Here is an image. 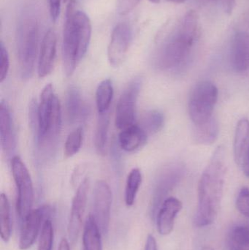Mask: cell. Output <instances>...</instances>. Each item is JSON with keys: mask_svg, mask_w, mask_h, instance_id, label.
Returning a JSON list of instances; mask_svg holds the SVG:
<instances>
[{"mask_svg": "<svg viewBox=\"0 0 249 250\" xmlns=\"http://www.w3.org/2000/svg\"><path fill=\"white\" fill-rule=\"evenodd\" d=\"M227 172L226 153L222 146L215 150L198 184V204L194 225L207 227L214 223L220 210Z\"/></svg>", "mask_w": 249, "mask_h": 250, "instance_id": "cell-1", "label": "cell"}, {"mask_svg": "<svg viewBox=\"0 0 249 250\" xmlns=\"http://www.w3.org/2000/svg\"><path fill=\"white\" fill-rule=\"evenodd\" d=\"M200 37V19L190 10L162 41L156 57V64L162 70L184 65Z\"/></svg>", "mask_w": 249, "mask_h": 250, "instance_id": "cell-2", "label": "cell"}, {"mask_svg": "<svg viewBox=\"0 0 249 250\" xmlns=\"http://www.w3.org/2000/svg\"><path fill=\"white\" fill-rule=\"evenodd\" d=\"M30 120L35 132L38 157L42 161L48 160L55 151L61 128V104L52 84L42 89L37 116H30Z\"/></svg>", "mask_w": 249, "mask_h": 250, "instance_id": "cell-3", "label": "cell"}, {"mask_svg": "<svg viewBox=\"0 0 249 250\" xmlns=\"http://www.w3.org/2000/svg\"><path fill=\"white\" fill-rule=\"evenodd\" d=\"M91 37L92 23L89 16L84 12L76 10V0H69L62 43L63 64L68 77L86 54Z\"/></svg>", "mask_w": 249, "mask_h": 250, "instance_id": "cell-4", "label": "cell"}, {"mask_svg": "<svg viewBox=\"0 0 249 250\" xmlns=\"http://www.w3.org/2000/svg\"><path fill=\"white\" fill-rule=\"evenodd\" d=\"M40 24L34 9L25 10L20 17L16 35V45L20 76L32 77L39 46Z\"/></svg>", "mask_w": 249, "mask_h": 250, "instance_id": "cell-5", "label": "cell"}, {"mask_svg": "<svg viewBox=\"0 0 249 250\" xmlns=\"http://www.w3.org/2000/svg\"><path fill=\"white\" fill-rule=\"evenodd\" d=\"M219 98L216 85L203 81L195 85L189 101V114L194 125H200L213 118V112Z\"/></svg>", "mask_w": 249, "mask_h": 250, "instance_id": "cell-6", "label": "cell"}, {"mask_svg": "<svg viewBox=\"0 0 249 250\" xmlns=\"http://www.w3.org/2000/svg\"><path fill=\"white\" fill-rule=\"evenodd\" d=\"M12 173L17 188L16 211L23 220L32 210L34 203V188L27 167L18 156L11 160Z\"/></svg>", "mask_w": 249, "mask_h": 250, "instance_id": "cell-7", "label": "cell"}, {"mask_svg": "<svg viewBox=\"0 0 249 250\" xmlns=\"http://www.w3.org/2000/svg\"><path fill=\"white\" fill-rule=\"evenodd\" d=\"M141 84V79L135 78L121 94L115 111V126L118 129L122 130L134 125L136 103Z\"/></svg>", "mask_w": 249, "mask_h": 250, "instance_id": "cell-8", "label": "cell"}, {"mask_svg": "<svg viewBox=\"0 0 249 250\" xmlns=\"http://www.w3.org/2000/svg\"><path fill=\"white\" fill-rule=\"evenodd\" d=\"M112 191L108 184L99 180L95 184L93 191V204L91 215L95 219L102 234H106L109 230L111 222Z\"/></svg>", "mask_w": 249, "mask_h": 250, "instance_id": "cell-9", "label": "cell"}, {"mask_svg": "<svg viewBox=\"0 0 249 250\" xmlns=\"http://www.w3.org/2000/svg\"><path fill=\"white\" fill-rule=\"evenodd\" d=\"M133 32L127 23H119L114 28L108 48V57L111 65L118 67L122 64L130 49Z\"/></svg>", "mask_w": 249, "mask_h": 250, "instance_id": "cell-10", "label": "cell"}, {"mask_svg": "<svg viewBox=\"0 0 249 250\" xmlns=\"http://www.w3.org/2000/svg\"><path fill=\"white\" fill-rule=\"evenodd\" d=\"M89 189V178H85L79 185L72 202L67 231H68L69 239L73 244L77 241L81 229L83 216H84L86 203H87Z\"/></svg>", "mask_w": 249, "mask_h": 250, "instance_id": "cell-11", "label": "cell"}, {"mask_svg": "<svg viewBox=\"0 0 249 250\" xmlns=\"http://www.w3.org/2000/svg\"><path fill=\"white\" fill-rule=\"evenodd\" d=\"M51 208L49 207H42L36 209H32L21 220L19 248L21 250L29 249L35 243L39 235L42 220L49 214Z\"/></svg>", "mask_w": 249, "mask_h": 250, "instance_id": "cell-12", "label": "cell"}, {"mask_svg": "<svg viewBox=\"0 0 249 250\" xmlns=\"http://www.w3.org/2000/svg\"><path fill=\"white\" fill-rule=\"evenodd\" d=\"M184 167L179 164L168 166L161 173L155 186L152 208L156 211L166 199L170 192L179 183L184 175Z\"/></svg>", "mask_w": 249, "mask_h": 250, "instance_id": "cell-13", "label": "cell"}, {"mask_svg": "<svg viewBox=\"0 0 249 250\" xmlns=\"http://www.w3.org/2000/svg\"><path fill=\"white\" fill-rule=\"evenodd\" d=\"M183 208V204L175 197L167 198L162 202L156 215V228L162 236H168L173 230L175 219Z\"/></svg>", "mask_w": 249, "mask_h": 250, "instance_id": "cell-14", "label": "cell"}, {"mask_svg": "<svg viewBox=\"0 0 249 250\" xmlns=\"http://www.w3.org/2000/svg\"><path fill=\"white\" fill-rule=\"evenodd\" d=\"M57 35L49 29L44 35L39 48L38 73L40 79L48 76L52 72L57 57Z\"/></svg>", "mask_w": 249, "mask_h": 250, "instance_id": "cell-15", "label": "cell"}, {"mask_svg": "<svg viewBox=\"0 0 249 250\" xmlns=\"http://www.w3.org/2000/svg\"><path fill=\"white\" fill-rule=\"evenodd\" d=\"M231 62L238 72L249 70V33L238 31L234 35L231 46Z\"/></svg>", "mask_w": 249, "mask_h": 250, "instance_id": "cell-16", "label": "cell"}, {"mask_svg": "<svg viewBox=\"0 0 249 250\" xmlns=\"http://www.w3.org/2000/svg\"><path fill=\"white\" fill-rule=\"evenodd\" d=\"M0 138L3 151L10 155L16 148V137L10 109L4 101L0 105Z\"/></svg>", "mask_w": 249, "mask_h": 250, "instance_id": "cell-17", "label": "cell"}, {"mask_svg": "<svg viewBox=\"0 0 249 250\" xmlns=\"http://www.w3.org/2000/svg\"><path fill=\"white\" fill-rule=\"evenodd\" d=\"M67 119L71 124L83 121L89 114V108L83 101L80 92L74 86L67 91L66 97Z\"/></svg>", "mask_w": 249, "mask_h": 250, "instance_id": "cell-18", "label": "cell"}, {"mask_svg": "<svg viewBox=\"0 0 249 250\" xmlns=\"http://www.w3.org/2000/svg\"><path fill=\"white\" fill-rule=\"evenodd\" d=\"M147 138V134L140 125H133L121 130L118 135V143L123 150L132 152L141 148Z\"/></svg>", "mask_w": 249, "mask_h": 250, "instance_id": "cell-19", "label": "cell"}, {"mask_svg": "<svg viewBox=\"0 0 249 250\" xmlns=\"http://www.w3.org/2000/svg\"><path fill=\"white\" fill-rule=\"evenodd\" d=\"M249 146V120L241 119L238 123L234 138V157L238 166H242Z\"/></svg>", "mask_w": 249, "mask_h": 250, "instance_id": "cell-20", "label": "cell"}, {"mask_svg": "<svg viewBox=\"0 0 249 250\" xmlns=\"http://www.w3.org/2000/svg\"><path fill=\"white\" fill-rule=\"evenodd\" d=\"M102 232L91 214L85 223L83 250H102Z\"/></svg>", "mask_w": 249, "mask_h": 250, "instance_id": "cell-21", "label": "cell"}, {"mask_svg": "<svg viewBox=\"0 0 249 250\" xmlns=\"http://www.w3.org/2000/svg\"><path fill=\"white\" fill-rule=\"evenodd\" d=\"M194 126L193 138L197 144L211 145L217 140L219 133V124L213 117L204 124L194 125Z\"/></svg>", "mask_w": 249, "mask_h": 250, "instance_id": "cell-22", "label": "cell"}, {"mask_svg": "<svg viewBox=\"0 0 249 250\" xmlns=\"http://www.w3.org/2000/svg\"><path fill=\"white\" fill-rule=\"evenodd\" d=\"M114 97V87L110 79L102 81L99 85L96 92V104L98 114L109 111L110 106Z\"/></svg>", "mask_w": 249, "mask_h": 250, "instance_id": "cell-23", "label": "cell"}, {"mask_svg": "<svg viewBox=\"0 0 249 250\" xmlns=\"http://www.w3.org/2000/svg\"><path fill=\"white\" fill-rule=\"evenodd\" d=\"M0 235L4 242H8L12 233L10 203L5 194L0 195Z\"/></svg>", "mask_w": 249, "mask_h": 250, "instance_id": "cell-24", "label": "cell"}, {"mask_svg": "<svg viewBox=\"0 0 249 250\" xmlns=\"http://www.w3.org/2000/svg\"><path fill=\"white\" fill-rule=\"evenodd\" d=\"M110 124L109 111L99 114L96 132H95V147L99 154L104 155L108 141V128Z\"/></svg>", "mask_w": 249, "mask_h": 250, "instance_id": "cell-25", "label": "cell"}, {"mask_svg": "<svg viewBox=\"0 0 249 250\" xmlns=\"http://www.w3.org/2000/svg\"><path fill=\"white\" fill-rule=\"evenodd\" d=\"M142 180L143 178L140 169L134 168L130 171L127 179L124 195L125 204L127 207H132L134 204Z\"/></svg>", "mask_w": 249, "mask_h": 250, "instance_id": "cell-26", "label": "cell"}, {"mask_svg": "<svg viewBox=\"0 0 249 250\" xmlns=\"http://www.w3.org/2000/svg\"><path fill=\"white\" fill-rule=\"evenodd\" d=\"M230 250H249V226H237L231 230L229 236Z\"/></svg>", "mask_w": 249, "mask_h": 250, "instance_id": "cell-27", "label": "cell"}, {"mask_svg": "<svg viewBox=\"0 0 249 250\" xmlns=\"http://www.w3.org/2000/svg\"><path fill=\"white\" fill-rule=\"evenodd\" d=\"M165 124L163 114L157 110L149 111L145 114L140 125L148 135H153L159 132Z\"/></svg>", "mask_w": 249, "mask_h": 250, "instance_id": "cell-28", "label": "cell"}, {"mask_svg": "<svg viewBox=\"0 0 249 250\" xmlns=\"http://www.w3.org/2000/svg\"><path fill=\"white\" fill-rule=\"evenodd\" d=\"M83 140V129L81 126L69 134L64 145V154L67 157H71L80 151Z\"/></svg>", "mask_w": 249, "mask_h": 250, "instance_id": "cell-29", "label": "cell"}, {"mask_svg": "<svg viewBox=\"0 0 249 250\" xmlns=\"http://www.w3.org/2000/svg\"><path fill=\"white\" fill-rule=\"evenodd\" d=\"M54 243V229L51 220H44L39 235L38 250H52Z\"/></svg>", "mask_w": 249, "mask_h": 250, "instance_id": "cell-30", "label": "cell"}, {"mask_svg": "<svg viewBox=\"0 0 249 250\" xmlns=\"http://www.w3.org/2000/svg\"><path fill=\"white\" fill-rule=\"evenodd\" d=\"M236 207L242 215L249 218V189L243 188L238 192L236 199Z\"/></svg>", "mask_w": 249, "mask_h": 250, "instance_id": "cell-31", "label": "cell"}, {"mask_svg": "<svg viewBox=\"0 0 249 250\" xmlns=\"http://www.w3.org/2000/svg\"><path fill=\"white\" fill-rule=\"evenodd\" d=\"M0 51H1V65H0V82L2 83L4 79L7 77L10 68V60H9L8 52L4 47L3 42H1L0 45Z\"/></svg>", "mask_w": 249, "mask_h": 250, "instance_id": "cell-32", "label": "cell"}, {"mask_svg": "<svg viewBox=\"0 0 249 250\" xmlns=\"http://www.w3.org/2000/svg\"><path fill=\"white\" fill-rule=\"evenodd\" d=\"M140 0H117V11L121 16H125L133 11Z\"/></svg>", "mask_w": 249, "mask_h": 250, "instance_id": "cell-33", "label": "cell"}, {"mask_svg": "<svg viewBox=\"0 0 249 250\" xmlns=\"http://www.w3.org/2000/svg\"><path fill=\"white\" fill-rule=\"evenodd\" d=\"M50 15L53 21L56 22L59 16L61 9V0H48Z\"/></svg>", "mask_w": 249, "mask_h": 250, "instance_id": "cell-34", "label": "cell"}, {"mask_svg": "<svg viewBox=\"0 0 249 250\" xmlns=\"http://www.w3.org/2000/svg\"><path fill=\"white\" fill-rule=\"evenodd\" d=\"M222 7L224 11L227 13L228 16H231L235 10V5H236V0H221Z\"/></svg>", "mask_w": 249, "mask_h": 250, "instance_id": "cell-35", "label": "cell"}, {"mask_svg": "<svg viewBox=\"0 0 249 250\" xmlns=\"http://www.w3.org/2000/svg\"><path fill=\"white\" fill-rule=\"evenodd\" d=\"M145 250H157V244H156V239L152 235L148 236Z\"/></svg>", "mask_w": 249, "mask_h": 250, "instance_id": "cell-36", "label": "cell"}, {"mask_svg": "<svg viewBox=\"0 0 249 250\" xmlns=\"http://www.w3.org/2000/svg\"><path fill=\"white\" fill-rule=\"evenodd\" d=\"M244 173L247 176H249V146L247 153H246L245 157H244V161H243L242 166H241Z\"/></svg>", "mask_w": 249, "mask_h": 250, "instance_id": "cell-37", "label": "cell"}, {"mask_svg": "<svg viewBox=\"0 0 249 250\" xmlns=\"http://www.w3.org/2000/svg\"><path fill=\"white\" fill-rule=\"evenodd\" d=\"M58 250H70V244L66 239H62L60 242Z\"/></svg>", "mask_w": 249, "mask_h": 250, "instance_id": "cell-38", "label": "cell"}, {"mask_svg": "<svg viewBox=\"0 0 249 250\" xmlns=\"http://www.w3.org/2000/svg\"><path fill=\"white\" fill-rule=\"evenodd\" d=\"M167 1L174 3V4H181V3L185 2L187 0H167Z\"/></svg>", "mask_w": 249, "mask_h": 250, "instance_id": "cell-39", "label": "cell"}, {"mask_svg": "<svg viewBox=\"0 0 249 250\" xmlns=\"http://www.w3.org/2000/svg\"><path fill=\"white\" fill-rule=\"evenodd\" d=\"M202 250H215V249L214 248H211V247L210 246H205L203 247Z\"/></svg>", "mask_w": 249, "mask_h": 250, "instance_id": "cell-40", "label": "cell"}, {"mask_svg": "<svg viewBox=\"0 0 249 250\" xmlns=\"http://www.w3.org/2000/svg\"><path fill=\"white\" fill-rule=\"evenodd\" d=\"M149 1H152V2L153 3H159L160 0H149Z\"/></svg>", "mask_w": 249, "mask_h": 250, "instance_id": "cell-41", "label": "cell"}, {"mask_svg": "<svg viewBox=\"0 0 249 250\" xmlns=\"http://www.w3.org/2000/svg\"><path fill=\"white\" fill-rule=\"evenodd\" d=\"M64 1H65V2H66V1H68V0H64Z\"/></svg>", "mask_w": 249, "mask_h": 250, "instance_id": "cell-42", "label": "cell"}]
</instances>
